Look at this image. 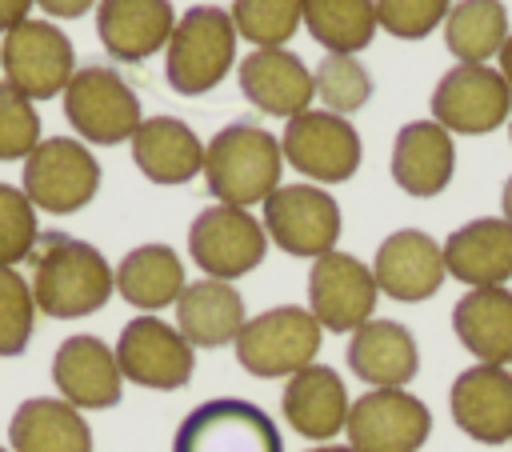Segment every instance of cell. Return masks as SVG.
<instances>
[{"mask_svg":"<svg viewBox=\"0 0 512 452\" xmlns=\"http://www.w3.org/2000/svg\"><path fill=\"white\" fill-rule=\"evenodd\" d=\"M32 264V300L52 320H80L108 304L116 288V272L104 260V252L88 240L44 232L28 256Z\"/></svg>","mask_w":512,"mask_h":452,"instance_id":"1","label":"cell"},{"mask_svg":"<svg viewBox=\"0 0 512 452\" xmlns=\"http://www.w3.org/2000/svg\"><path fill=\"white\" fill-rule=\"evenodd\" d=\"M280 172H284L280 136H272L260 124L236 120L204 144V184L216 196V204H232V208L264 204L280 188Z\"/></svg>","mask_w":512,"mask_h":452,"instance_id":"2","label":"cell"},{"mask_svg":"<svg viewBox=\"0 0 512 452\" xmlns=\"http://www.w3.org/2000/svg\"><path fill=\"white\" fill-rule=\"evenodd\" d=\"M236 28H232V16L224 8H212V4H196L188 8L172 36H168V48H164V76H168V88L180 92V96H204L212 92L228 68L236 64Z\"/></svg>","mask_w":512,"mask_h":452,"instance_id":"3","label":"cell"},{"mask_svg":"<svg viewBox=\"0 0 512 452\" xmlns=\"http://www.w3.org/2000/svg\"><path fill=\"white\" fill-rule=\"evenodd\" d=\"M320 340H324V328L316 324V316L308 308L280 304V308H268V312L244 320V328L232 344H236V360L248 376L288 380L300 368L316 364Z\"/></svg>","mask_w":512,"mask_h":452,"instance_id":"4","label":"cell"},{"mask_svg":"<svg viewBox=\"0 0 512 452\" xmlns=\"http://www.w3.org/2000/svg\"><path fill=\"white\" fill-rule=\"evenodd\" d=\"M64 120L84 144H124L140 128V96L116 68L84 64L64 88Z\"/></svg>","mask_w":512,"mask_h":452,"instance_id":"5","label":"cell"},{"mask_svg":"<svg viewBox=\"0 0 512 452\" xmlns=\"http://www.w3.org/2000/svg\"><path fill=\"white\" fill-rule=\"evenodd\" d=\"M172 452H284L276 420L240 396H216L196 404L176 436Z\"/></svg>","mask_w":512,"mask_h":452,"instance_id":"6","label":"cell"},{"mask_svg":"<svg viewBox=\"0 0 512 452\" xmlns=\"http://www.w3.org/2000/svg\"><path fill=\"white\" fill-rule=\"evenodd\" d=\"M280 152L300 176H308V184H344L364 160V144L352 120L324 108H308L284 120Z\"/></svg>","mask_w":512,"mask_h":452,"instance_id":"7","label":"cell"},{"mask_svg":"<svg viewBox=\"0 0 512 452\" xmlns=\"http://www.w3.org/2000/svg\"><path fill=\"white\" fill-rule=\"evenodd\" d=\"M96 192H100V164L84 140L48 136L28 152L24 196L32 200V208L68 216V212H80L84 204H92Z\"/></svg>","mask_w":512,"mask_h":452,"instance_id":"8","label":"cell"},{"mask_svg":"<svg viewBox=\"0 0 512 452\" xmlns=\"http://www.w3.org/2000/svg\"><path fill=\"white\" fill-rule=\"evenodd\" d=\"M432 120L452 136H488L512 116V88L500 68L456 64L432 88Z\"/></svg>","mask_w":512,"mask_h":452,"instance_id":"9","label":"cell"},{"mask_svg":"<svg viewBox=\"0 0 512 452\" xmlns=\"http://www.w3.org/2000/svg\"><path fill=\"white\" fill-rule=\"evenodd\" d=\"M264 252H268L264 220H256L248 208L208 204L188 224V256L212 280L232 284V280L248 276L252 268H260Z\"/></svg>","mask_w":512,"mask_h":452,"instance_id":"10","label":"cell"},{"mask_svg":"<svg viewBox=\"0 0 512 452\" xmlns=\"http://www.w3.org/2000/svg\"><path fill=\"white\" fill-rule=\"evenodd\" d=\"M264 232L280 252L320 260L336 252L340 204L320 184H280L264 200Z\"/></svg>","mask_w":512,"mask_h":452,"instance_id":"11","label":"cell"},{"mask_svg":"<svg viewBox=\"0 0 512 452\" xmlns=\"http://www.w3.org/2000/svg\"><path fill=\"white\" fill-rule=\"evenodd\" d=\"M0 68L4 80L28 100H52L64 96L76 72V52L72 40L52 20H24L12 32H4Z\"/></svg>","mask_w":512,"mask_h":452,"instance_id":"12","label":"cell"},{"mask_svg":"<svg viewBox=\"0 0 512 452\" xmlns=\"http://www.w3.org/2000/svg\"><path fill=\"white\" fill-rule=\"evenodd\" d=\"M352 452H416L432 432V412L408 388H368L348 408Z\"/></svg>","mask_w":512,"mask_h":452,"instance_id":"13","label":"cell"},{"mask_svg":"<svg viewBox=\"0 0 512 452\" xmlns=\"http://www.w3.org/2000/svg\"><path fill=\"white\" fill-rule=\"evenodd\" d=\"M112 352L128 384L156 388V392H176L196 372V348L176 332V324H164L160 316L128 320Z\"/></svg>","mask_w":512,"mask_h":452,"instance_id":"14","label":"cell"},{"mask_svg":"<svg viewBox=\"0 0 512 452\" xmlns=\"http://www.w3.org/2000/svg\"><path fill=\"white\" fill-rule=\"evenodd\" d=\"M376 276L372 264L356 260L352 252H328L308 268V312L324 332H356L372 320L376 308Z\"/></svg>","mask_w":512,"mask_h":452,"instance_id":"15","label":"cell"},{"mask_svg":"<svg viewBox=\"0 0 512 452\" xmlns=\"http://www.w3.org/2000/svg\"><path fill=\"white\" fill-rule=\"evenodd\" d=\"M372 276L388 300L420 304V300L436 296L448 276L444 248L420 228H396L392 236L380 240V248L372 256Z\"/></svg>","mask_w":512,"mask_h":452,"instance_id":"16","label":"cell"},{"mask_svg":"<svg viewBox=\"0 0 512 452\" xmlns=\"http://www.w3.org/2000/svg\"><path fill=\"white\" fill-rule=\"evenodd\" d=\"M52 384L60 392V400H68L72 408H116L120 392H124V376L116 364V352L100 340V336H68L56 356H52Z\"/></svg>","mask_w":512,"mask_h":452,"instance_id":"17","label":"cell"},{"mask_svg":"<svg viewBox=\"0 0 512 452\" xmlns=\"http://www.w3.org/2000/svg\"><path fill=\"white\" fill-rule=\"evenodd\" d=\"M448 408L456 428L476 444L512 440V372L496 364H472L452 380Z\"/></svg>","mask_w":512,"mask_h":452,"instance_id":"18","label":"cell"},{"mask_svg":"<svg viewBox=\"0 0 512 452\" xmlns=\"http://www.w3.org/2000/svg\"><path fill=\"white\" fill-rule=\"evenodd\" d=\"M236 76H240L244 100L268 116H280V120L308 112L316 100V84H312L308 64L288 48H252L240 60Z\"/></svg>","mask_w":512,"mask_h":452,"instance_id":"19","label":"cell"},{"mask_svg":"<svg viewBox=\"0 0 512 452\" xmlns=\"http://www.w3.org/2000/svg\"><path fill=\"white\" fill-rule=\"evenodd\" d=\"M440 248L444 272L468 288H504L512 280V224L504 216L468 220Z\"/></svg>","mask_w":512,"mask_h":452,"instance_id":"20","label":"cell"},{"mask_svg":"<svg viewBox=\"0 0 512 452\" xmlns=\"http://www.w3.org/2000/svg\"><path fill=\"white\" fill-rule=\"evenodd\" d=\"M176 28L172 0H100L96 4V36L120 64H140L168 48Z\"/></svg>","mask_w":512,"mask_h":452,"instance_id":"21","label":"cell"},{"mask_svg":"<svg viewBox=\"0 0 512 452\" xmlns=\"http://www.w3.org/2000/svg\"><path fill=\"white\" fill-rule=\"evenodd\" d=\"M456 144L436 120H408L392 140V180L400 192L428 200L452 184Z\"/></svg>","mask_w":512,"mask_h":452,"instance_id":"22","label":"cell"},{"mask_svg":"<svg viewBox=\"0 0 512 452\" xmlns=\"http://www.w3.org/2000/svg\"><path fill=\"white\" fill-rule=\"evenodd\" d=\"M348 388L340 380L336 368L328 364H308L296 376H288L284 396H280V412L288 420L292 432H300L304 440H332L336 432H344L348 424Z\"/></svg>","mask_w":512,"mask_h":452,"instance_id":"23","label":"cell"},{"mask_svg":"<svg viewBox=\"0 0 512 452\" xmlns=\"http://www.w3.org/2000/svg\"><path fill=\"white\" fill-rule=\"evenodd\" d=\"M344 360L356 380L368 388H404L420 372V348L416 336L400 320H368L352 332Z\"/></svg>","mask_w":512,"mask_h":452,"instance_id":"24","label":"cell"},{"mask_svg":"<svg viewBox=\"0 0 512 452\" xmlns=\"http://www.w3.org/2000/svg\"><path fill=\"white\" fill-rule=\"evenodd\" d=\"M132 160L144 172V180L172 188L204 172V144L176 116H148L132 132Z\"/></svg>","mask_w":512,"mask_h":452,"instance_id":"25","label":"cell"},{"mask_svg":"<svg viewBox=\"0 0 512 452\" xmlns=\"http://www.w3.org/2000/svg\"><path fill=\"white\" fill-rule=\"evenodd\" d=\"M244 296L228 280H192L176 300V332L192 348H224L244 328Z\"/></svg>","mask_w":512,"mask_h":452,"instance_id":"26","label":"cell"},{"mask_svg":"<svg viewBox=\"0 0 512 452\" xmlns=\"http://www.w3.org/2000/svg\"><path fill=\"white\" fill-rule=\"evenodd\" d=\"M452 332L476 364H512V292L468 288L452 308Z\"/></svg>","mask_w":512,"mask_h":452,"instance_id":"27","label":"cell"},{"mask_svg":"<svg viewBox=\"0 0 512 452\" xmlns=\"http://www.w3.org/2000/svg\"><path fill=\"white\" fill-rule=\"evenodd\" d=\"M12 452H92V428L60 396H32L8 420Z\"/></svg>","mask_w":512,"mask_h":452,"instance_id":"28","label":"cell"},{"mask_svg":"<svg viewBox=\"0 0 512 452\" xmlns=\"http://www.w3.org/2000/svg\"><path fill=\"white\" fill-rule=\"evenodd\" d=\"M184 288V260L168 244H140L116 264V292L144 316L176 304Z\"/></svg>","mask_w":512,"mask_h":452,"instance_id":"29","label":"cell"},{"mask_svg":"<svg viewBox=\"0 0 512 452\" xmlns=\"http://www.w3.org/2000/svg\"><path fill=\"white\" fill-rule=\"evenodd\" d=\"M508 40V8L500 0H460L444 20V48L460 64H488Z\"/></svg>","mask_w":512,"mask_h":452,"instance_id":"30","label":"cell"},{"mask_svg":"<svg viewBox=\"0 0 512 452\" xmlns=\"http://www.w3.org/2000/svg\"><path fill=\"white\" fill-rule=\"evenodd\" d=\"M304 28L316 44L340 56H356L376 36V0H304Z\"/></svg>","mask_w":512,"mask_h":452,"instance_id":"31","label":"cell"},{"mask_svg":"<svg viewBox=\"0 0 512 452\" xmlns=\"http://www.w3.org/2000/svg\"><path fill=\"white\" fill-rule=\"evenodd\" d=\"M232 28L256 48H284L304 24V0H232Z\"/></svg>","mask_w":512,"mask_h":452,"instance_id":"32","label":"cell"},{"mask_svg":"<svg viewBox=\"0 0 512 452\" xmlns=\"http://www.w3.org/2000/svg\"><path fill=\"white\" fill-rule=\"evenodd\" d=\"M312 84H316V96H320L324 112H336V116H352L372 96L368 68L356 56H340V52H328L320 60V68L312 72Z\"/></svg>","mask_w":512,"mask_h":452,"instance_id":"33","label":"cell"},{"mask_svg":"<svg viewBox=\"0 0 512 452\" xmlns=\"http://www.w3.org/2000/svg\"><path fill=\"white\" fill-rule=\"evenodd\" d=\"M36 300L16 268H0V356H20L32 340Z\"/></svg>","mask_w":512,"mask_h":452,"instance_id":"34","label":"cell"},{"mask_svg":"<svg viewBox=\"0 0 512 452\" xmlns=\"http://www.w3.org/2000/svg\"><path fill=\"white\" fill-rule=\"evenodd\" d=\"M36 240L40 228L32 200L24 196V188L0 184V268H16L20 260H28Z\"/></svg>","mask_w":512,"mask_h":452,"instance_id":"35","label":"cell"},{"mask_svg":"<svg viewBox=\"0 0 512 452\" xmlns=\"http://www.w3.org/2000/svg\"><path fill=\"white\" fill-rule=\"evenodd\" d=\"M40 144V116L24 92L0 80V160H28Z\"/></svg>","mask_w":512,"mask_h":452,"instance_id":"36","label":"cell"},{"mask_svg":"<svg viewBox=\"0 0 512 452\" xmlns=\"http://www.w3.org/2000/svg\"><path fill=\"white\" fill-rule=\"evenodd\" d=\"M452 12V0H376V24L396 40L432 36Z\"/></svg>","mask_w":512,"mask_h":452,"instance_id":"37","label":"cell"},{"mask_svg":"<svg viewBox=\"0 0 512 452\" xmlns=\"http://www.w3.org/2000/svg\"><path fill=\"white\" fill-rule=\"evenodd\" d=\"M40 12H48V20H76L84 12H92L100 0H36Z\"/></svg>","mask_w":512,"mask_h":452,"instance_id":"38","label":"cell"},{"mask_svg":"<svg viewBox=\"0 0 512 452\" xmlns=\"http://www.w3.org/2000/svg\"><path fill=\"white\" fill-rule=\"evenodd\" d=\"M32 4L36 0H0V32H12L16 24H24Z\"/></svg>","mask_w":512,"mask_h":452,"instance_id":"39","label":"cell"},{"mask_svg":"<svg viewBox=\"0 0 512 452\" xmlns=\"http://www.w3.org/2000/svg\"><path fill=\"white\" fill-rule=\"evenodd\" d=\"M500 76L508 80V88H512V32H508V40H504V48H500Z\"/></svg>","mask_w":512,"mask_h":452,"instance_id":"40","label":"cell"},{"mask_svg":"<svg viewBox=\"0 0 512 452\" xmlns=\"http://www.w3.org/2000/svg\"><path fill=\"white\" fill-rule=\"evenodd\" d=\"M500 212H504V220L512 224V176H508L504 188H500Z\"/></svg>","mask_w":512,"mask_h":452,"instance_id":"41","label":"cell"},{"mask_svg":"<svg viewBox=\"0 0 512 452\" xmlns=\"http://www.w3.org/2000/svg\"><path fill=\"white\" fill-rule=\"evenodd\" d=\"M304 452H352L348 444H324V448H304Z\"/></svg>","mask_w":512,"mask_h":452,"instance_id":"42","label":"cell"},{"mask_svg":"<svg viewBox=\"0 0 512 452\" xmlns=\"http://www.w3.org/2000/svg\"><path fill=\"white\" fill-rule=\"evenodd\" d=\"M0 452H8V448H0Z\"/></svg>","mask_w":512,"mask_h":452,"instance_id":"43","label":"cell"},{"mask_svg":"<svg viewBox=\"0 0 512 452\" xmlns=\"http://www.w3.org/2000/svg\"><path fill=\"white\" fill-rule=\"evenodd\" d=\"M508 136H512V128H508Z\"/></svg>","mask_w":512,"mask_h":452,"instance_id":"44","label":"cell"}]
</instances>
